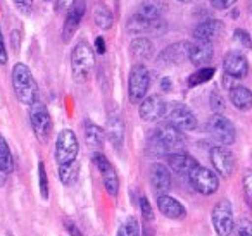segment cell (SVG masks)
<instances>
[{"mask_svg": "<svg viewBox=\"0 0 252 236\" xmlns=\"http://www.w3.org/2000/svg\"><path fill=\"white\" fill-rule=\"evenodd\" d=\"M12 88L21 104L32 107L35 102H38V85L26 64L18 62L12 67Z\"/></svg>", "mask_w": 252, "mask_h": 236, "instance_id": "1", "label": "cell"}, {"mask_svg": "<svg viewBox=\"0 0 252 236\" xmlns=\"http://www.w3.org/2000/svg\"><path fill=\"white\" fill-rule=\"evenodd\" d=\"M95 69V50L87 42L74 45L71 52V73L76 83H85Z\"/></svg>", "mask_w": 252, "mask_h": 236, "instance_id": "2", "label": "cell"}, {"mask_svg": "<svg viewBox=\"0 0 252 236\" xmlns=\"http://www.w3.org/2000/svg\"><path fill=\"white\" fill-rule=\"evenodd\" d=\"M78 152H80V143L78 136L73 129L66 128L57 135L56 140V162L57 166H66V164L76 162Z\"/></svg>", "mask_w": 252, "mask_h": 236, "instance_id": "3", "label": "cell"}, {"mask_svg": "<svg viewBox=\"0 0 252 236\" xmlns=\"http://www.w3.org/2000/svg\"><path fill=\"white\" fill-rule=\"evenodd\" d=\"M151 87V73L144 64H135L128 78V97L131 104H140L147 97Z\"/></svg>", "mask_w": 252, "mask_h": 236, "instance_id": "4", "label": "cell"}, {"mask_svg": "<svg viewBox=\"0 0 252 236\" xmlns=\"http://www.w3.org/2000/svg\"><path fill=\"white\" fill-rule=\"evenodd\" d=\"M206 129L211 136H213L216 142H220L223 147H228L231 143H235L237 140V131H235V126L226 116L223 114H213L207 119Z\"/></svg>", "mask_w": 252, "mask_h": 236, "instance_id": "5", "label": "cell"}, {"mask_svg": "<svg viewBox=\"0 0 252 236\" xmlns=\"http://www.w3.org/2000/svg\"><path fill=\"white\" fill-rule=\"evenodd\" d=\"M30 122L40 142H47L52 135V118L43 102H35L30 107Z\"/></svg>", "mask_w": 252, "mask_h": 236, "instance_id": "6", "label": "cell"}, {"mask_svg": "<svg viewBox=\"0 0 252 236\" xmlns=\"http://www.w3.org/2000/svg\"><path fill=\"white\" fill-rule=\"evenodd\" d=\"M211 221H213V228L218 236H230L235 228L231 202L226 198L218 202L213 208V214H211Z\"/></svg>", "mask_w": 252, "mask_h": 236, "instance_id": "7", "label": "cell"}, {"mask_svg": "<svg viewBox=\"0 0 252 236\" xmlns=\"http://www.w3.org/2000/svg\"><path fill=\"white\" fill-rule=\"evenodd\" d=\"M189 179L192 186L199 191L200 195H213L220 188V179H218L216 173L204 166H197L192 173L189 174Z\"/></svg>", "mask_w": 252, "mask_h": 236, "instance_id": "8", "label": "cell"}, {"mask_svg": "<svg viewBox=\"0 0 252 236\" xmlns=\"http://www.w3.org/2000/svg\"><path fill=\"white\" fill-rule=\"evenodd\" d=\"M138 114L145 122H158L168 116V104L159 95L145 97L138 105Z\"/></svg>", "mask_w": 252, "mask_h": 236, "instance_id": "9", "label": "cell"}, {"mask_svg": "<svg viewBox=\"0 0 252 236\" xmlns=\"http://www.w3.org/2000/svg\"><path fill=\"white\" fill-rule=\"evenodd\" d=\"M211 157V164H213L214 171H216L220 176L223 177H230L235 171V157L226 147L223 145H216L211 148L209 152Z\"/></svg>", "mask_w": 252, "mask_h": 236, "instance_id": "10", "label": "cell"}, {"mask_svg": "<svg viewBox=\"0 0 252 236\" xmlns=\"http://www.w3.org/2000/svg\"><path fill=\"white\" fill-rule=\"evenodd\" d=\"M169 124H173L180 131H193L197 128V118L192 112V109H189L183 104H175L171 107V111L168 112Z\"/></svg>", "mask_w": 252, "mask_h": 236, "instance_id": "11", "label": "cell"}, {"mask_svg": "<svg viewBox=\"0 0 252 236\" xmlns=\"http://www.w3.org/2000/svg\"><path fill=\"white\" fill-rule=\"evenodd\" d=\"M149 179H151L152 190L161 197L166 195L171 188V171L164 164L154 162L149 169Z\"/></svg>", "mask_w": 252, "mask_h": 236, "instance_id": "12", "label": "cell"}, {"mask_svg": "<svg viewBox=\"0 0 252 236\" xmlns=\"http://www.w3.org/2000/svg\"><path fill=\"white\" fill-rule=\"evenodd\" d=\"M85 9H87V2L85 0H78L76 4L66 12V19H64V26H63L64 42H69L74 36V33L78 31V28L81 25V19L85 16Z\"/></svg>", "mask_w": 252, "mask_h": 236, "instance_id": "13", "label": "cell"}, {"mask_svg": "<svg viewBox=\"0 0 252 236\" xmlns=\"http://www.w3.org/2000/svg\"><path fill=\"white\" fill-rule=\"evenodd\" d=\"M190 45L189 42H178V43H171L169 47H166L158 57V62L161 66H176V64H182L183 60L189 59V52H190Z\"/></svg>", "mask_w": 252, "mask_h": 236, "instance_id": "14", "label": "cell"}, {"mask_svg": "<svg viewBox=\"0 0 252 236\" xmlns=\"http://www.w3.org/2000/svg\"><path fill=\"white\" fill-rule=\"evenodd\" d=\"M224 74L233 80H242L249 73V62L240 52H228L223 59Z\"/></svg>", "mask_w": 252, "mask_h": 236, "instance_id": "15", "label": "cell"}, {"mask_svg": "<svg viewBox=\"0 0 252 236\" xmlns=\"http://www.w3.org/2000/svg\"><path fill=\"white\" fill-rule=\"evenodd\" d=\"M166 160H168L169 169H171L173 173L180 174V176H189V174L199 166V162H197L192 155H189V153H185V152L169 153V155L166 157Z\"/></svg>", "mask_w": 252, "mask_h": 236, "instance_id": "16", "label": "cell"}, {"mask_svg": "<svg viewBox=\"0 0 252 236\" xmlns=\"http://www.w3.org/2000/svg\"><path fill=\"white\" fill-rule=\"evenodd\" d=\"M154 133H156V136H158V138L164 143V147L169 150V153H173L171 150L182 148L183 142H185V140H183L182 131H180V129H176L173 124H169V122H168V124L159 126Z\"/></svg>", "mask_w": 252, "mask_h": 236, "instance_id": "17", "label": "cell"}, {"mask_svg": "<svg viewBox=\"0 0 252 236\" xmlns=\"http://www.w3.org/2000/svg\"><path fill=\"white\" fill-rule=\"evenodd\" d=\"M158 207L162 215H166L168 219H173V221H182V219L187 215V210H185V207H183L182 202L169 197L168 193L158 197Z\"/></svg>", "mask_w": 252, "mask_h": 236, "instance_id": "18", "label": "cell"}, {"mask_svg": "<svg viewBox=\"0 0 252 236\" xmlns=\"http://www.w3.org/2000/svg\"><path fill=\"white\" fill-rule=\"evenodd\" d=\"M221 30H223L221 21H218V19H207V21H202L195 26V30H193V38H195L197 42L211 43L220 35Z\"/></svg>", "mask_w": 252, "mask_h": 236, "instance_id": "19", "label": "cell"}, {"mask_svg": "<svg viewBox=\"0 0 252 236\" xmlns=\"http://www.w3.org/2000/svg\"><path fill=\"white\" fill-rule=\"evenodd\" d=\"M105 135H107L109 142L112 143L116 150H119L125 142V122L118 114L109 116L107 126H105Z\"/></svg>", "mask_w": 252, "mask_h": 236, "instance_id": "20", "label": "cell"}, {"mask_svg": "<svg viewBox=\"0 0 252 236\" xmlns=\"http://www.w3.org/2000/svg\"><path fill=\"white\" fill-rule=\"evenodd\" d=\"M213 54H214V50L211 43L195 42L190 45L189 60L197 67H206V64H209L211 59H213Z\"/></svg>", "mask_w": 252, "mask_h": 236, "instance_id": "21", "label": "cell"}, {"mask_svg": "<svg viewBox=\"0 0 252 236\" xmlns=\"http://www.w3.org/2000/svg\"><path fill=\"white\" fill-rule=\"evenodd\" d=\"M14 169V159H12L11 147L7 140L0 135V186H4L9 174Z\"/></svg>", "mask_w": 252, "mask_h": 236, "instance_id": "22", "label": "cell"}, {"mask_svg": "<svg viewBox=\"0 0 252 236\" xmlns=\"http://www.w3.org/2000/svg\"><path fill=\"white\" fill-rule=\"evenodd\" d=\"M230 100L238 111H249L252 107V91L247 87L235 85L230 88Z\"/></svg>", "mask_w": 252, "mask_h": 236, "instance_id": "23", "label": "cell"}, {"mask_svg": "<svg viewBox=\"0 0 252 236\" xmlns=\"http://www.w3.org/2000/svg\"><path fill=\"white\" fill-rule=\"evenodd\" d=\"M162 9L164 7H162V4H159L158 0H144V2H140V5H138L137 14L140 16V18H144L145 21L156 23L161 19Z\"/></svg>", "mask_w": 252, "mask_h": 236, "instance_id": "24", "label": "cell"}, {"mask_svg": "<svg viewBox=\"0 0 252 236\" xmlns=\"http://www.w3.org/2000/svg\"><path fill=\"white\" fill-rule=\"evenodd\" d=\"M130 54L137 60H147V59H151L152 54H154V45H152V42L149 38L138 36V38L131 40Z\"/></svg>", "mask_w": 252, "mask_h": 236, "instance_id": "25", "label": "cell"}, {"mask_svg": "<svg viewBox=\"0 0 252 236\" xmlns=\"http://www.w3.org/2000/svg\"><path fill=\"white\" fill-rule=\"evenodd\" d=\"M85 142L92 150H100L105 142V131L94 122L85 124Z\"/></svg>", "mask_w": 252, "mask_h": 236, "instance_id": "26", "label": "cell"}, {"mask_svg": "<svg viewBox=\"0 0 252 236\" xmlns=\"http://www.w3.org/2000/svg\"><path fill=\"white\" fill-rule=\"evenodd\" d=\"M94 21L95 25L98 26L100 30H111L112 25H114V16H112L111 9L104 4H98L95 7V12H94Z\"/></svg>", "mask_w": 252, "mask_h": 236, "instance_id": "27", "label": "cell"}, {"mask_svg": "<svg viewBox=\"0 0 252 236\" xmlns=\"http://www.w3.org/2000/svg\"><path fill=\"white\" fill-rule=\"evenodd\" d=\"M102 174V181H104V188L105 191H107L111 197H116L119 191V177H118V173H116V169L111 166H107L104 171H100Z\"/></svg>", "mask_w": 252, "mask_h": 236, "instance_id": "28", "label": "cell"}, {"mask_svg": "<svg viewBox=\"0 0 252 236\" xmlns=\"http://www.w3.org/2000/svg\"><path fill=\"white\" fill-rule=\"evenodd\" d=\"M152 26H154V23H149L145 21L144 18H140V16L135 12L133 16H131L130 19H128V23H126V31L131 33V35H140V33H151L152 31Z\"/></svg>", "mask_w": 252, "mask_h": 236, "instance_id": "29", "label": "cell"}, {"mask_svg": "<svg viewBox=\"0 0 252 236\" xmlns=\"http://www.w3.org/2000/svg\"><path fill=\"white\" fill-rule=\"evenodd\" d=\"M213 76H214V67H200L199 71L190 74L189 80H187V85H189L190 88L199 87V85H202V83H207Z\"/></svg>", "mask_w": 252, "mask_h": 236, "instance_id": "30", "label": "cell"}, {"mask_svg": "<svg viewBox=\"0 0 252 236\" xmlns=\"http://www.w3.org/2000/svg\"><path fill=\"white\" fill-rule=\"evenodd\" d=\"M147 152L154 157H164V155L168 157L169 155V150L166 148L164 143L156 136L154 131H152L151 138H149V142H147Z\"/></svg>", "mask_w": 252, "mask_h": 236, "instance_id": "31", "label": "cell"}, {"mask_svg": "<svg viewBox=\"0 0 252 236\" xmlns=\"http://www.w3.org/2000/svg\"><path fill=\"white\" fill-rule=\"evenodd\" d=\"M78 177V164H66V166H59V179L64 184H71L74 183Z\"/></svg>", "mask_w": 252, "mask_h": 236, "instance_id": "32", "label": "cell"}, {"mask_svg": "<svg viewBox=\"0 0 252 236\" xmlns=\"http://www.w3.org/2000/svg\"><path fill=\"white\" fill-rule=\"evenodd\" d=\"M38 186H40V195H42L43 200L49 198V177H47L45 164H38Z\"/></svg>", "mask_w": 252, "mask_h": 236, "instance_id": "33", "label": "cell"}, {"mask_svg": "<svg viewBox=\"0 0 252 236\" xmlns=\"http://www.w3.org/2000/svg\"><path fill=\"white\" fill-rule=\"evenodd\" d=\"M118 236H140V228L135 219H128L121 228L118 229Z\"/></svg>", "mask_w": 252, "mask_h": 236, "instance_id": "34", "label": "cell"}, {"mask_svg": "<svg viewBox=\"0 0 252 236\" xmlns=\"http://www.w3.org/2000/svg\"><path fill=\"white\" fill-rule=\"evenodd\" d=\"M140 210H142V217L145 222H152L154 221V210H152L151 202L147 200V197L140 198Z\"/></svg>", "mask_w": 252, "mask_h": 236, "instance_id": "35", "label": "cell"}, {"mask_svg": "<svg viewBox=\"0 0 252 236\" xmlns=\"http://www.w3.org/2000/svg\"><path fill=\"white\" fill-rule=\"evenodd\" d=\"M244 193H245V200L247 204L252 207V171H245L244 174Z\"/></svg>", "mask_w": 252, "mask_h": 236, "instance_id": "36", "label": "cell"}, {"mask_svg": "<svg viewBox=\"0 0 252 236\" xmlns=\"http://www.w3.org/2000/svg\"><path fill=\"white\" fill-rule=\"evenodd\" d=\"M235 40H237L238 43H240L244 49H251L252 47V40H251V36H249V33L245 31V30H235Z\"/></svg>", "mask_w": 252, "mask_h": 236, "instance_id": "37", "label": "cell"}, {"mask_svg": "<svg viewBox=\"0 0 252 236\" xmlns=\"http://www.w3.org/2000/svg\"><path fill=\"white\" fill-rule=\"evenodd\" d=\"M237 235L238 236H252V222L247 221V219L240 221V224H238V228H237Z\"/></svg>", "mask_w": 252, "mask_h": 236, "instance_id": "38", "label": "cell"}, {"mask_svg": "<svg viewBox=\"0 0 252 236\" xmlns=\"http://www.w3.org/2000/svg\"><path fill=\"white\" fill-rule=\"evenodd\" d=\"M235 4H237V0H211V5L218 11H226Z\"/></svg>", "mask_w": 252, "mask_h": 236, "instance_id": "39", "label": "cell"}, {"mask_svg": "<svg viewBox=\"0 0 252 236\" xmlns=\"http://www.w3.org/2000/svg\"><path fill=\"white\" fill-rule=\"evenodd\" d=\"M223 98H221V95L218 93V91H213L211 93V107H213V111H216V114H220V111L223 109Z\"/></svg>", "mask_w": 252, "mask_h": 236, "instance_id": "40", "label": "cell"}, {"mask_svg": "<svg viewBox=\"0 0 252 236\" xmlns=\"http://www.w3.org/2000/svg\"><path fill=\"white\" fill-rule=\"evenodd\" d=\"M78 0H56V11L57 12H67Z\"/></svg>", "mask_w": 252, "mask_h": 236, "instance_id": "41", "label": "cell"}, {"mask_svg": "<svg viewBox=\"0 0 252 236\" xmlns=\"http://www.w3.org/2000/svg\"><path fill=\"white\" fill-rule=\"evenodd\" d=\"M14 4L23 14H30L33 9V0H14Z\"/></svg>", "mask_w": 252, "mask_h": 236, "instance_id": "42", "label": "cell"}, {"mask_svg": "<svg viewBox=\"0 0 252 236\" xmlns=\"http://www.w3.org/2000/svg\"><path fill=\"white\" fill-rule=\"evenodd\" d=\"M9 60V54L7 49H5V42H4V35H2V30H0V64L5 66Z\"/></svg>", "mask_w": 252, "mask_h": 236, "instance_id": "43", "label": "cell"}, {"mask_svg": "<svg viewBox=\"0 0 252 236\" xmlns=\"http://www.w3.org/2000/svg\"><path fill=\"white\" fill-rule=\"evenodd\" d=\"M66 229H67V233H69L71 236H83L80 229H78V226L74 224V222H71V221H66Z\"/></svg>", "mask_w": 252, "mask_h": 236, "instance_id": "44", "label": "cell"}, {"mask_svg": "<svg viewBox=\"0 0 252 236\" xmlns=\"http://www.w3.org/2000/svg\"><path fill=\"white\" fill-rule=\"evenodd\" d=\"M95 50H97L98 54H105V40L102 38V36H98V38H95Z\"/></svg>", "mask_w": 252, "mask_h": 236, "instance_id": "45", "label": "cell"}, {"mask_svg": "<svg viewBox=\"0 0 252 236\" xmlns=\"http://www.w3.org/2000/svg\"><path fill=\"white\" fill-rule=\"evenodd\" d=\"M161 88H162V91H171V80H169V78H162Z\"/></svg>", "mask_w": 252, "mask_h": 236, "instance_id": "46", "label": "cell"}, {"mask_svg": "<svg viewBox=\"0 0 252 236\" xmlns=\"http://www.w3.org/2000/svg\"><path fill=\"white\" fill-rule=\"evenodd\" d=\"M14 40V50L18 52V49H19V31L18 30H14V31L11 33V42Z\"/></svg>", "mask_w": 252, "mask_h": 236, "instance_id": "47", "label": "cell"}, {"mask_svg": "<svg viewBox=\"0 0 252 236\" xmlns=\"http://www.w3.org/2000/svg\"><path fill=\"white\" fill-rule=\"evenodd\" d=\"M178 2H182V4H190V2H193V0H178Z\"/></svg>", "mask_w": 252, "mask_h": 236, "instance_id": "48", "label": "cell"}, {"mask_svg": "<svg viewBox=\"0 0 252 236\" xmlns=\"http://www.w3.org/2000/svg\"><path fill=\"white\" fill-rule=\"evenodd\" d=\"M249 5H251V12H252V0H249Z\"/></svg>", "mask_w": 252, "mask_h": 236, "instance_id": "49", "label": "cell"}]
</instances>
